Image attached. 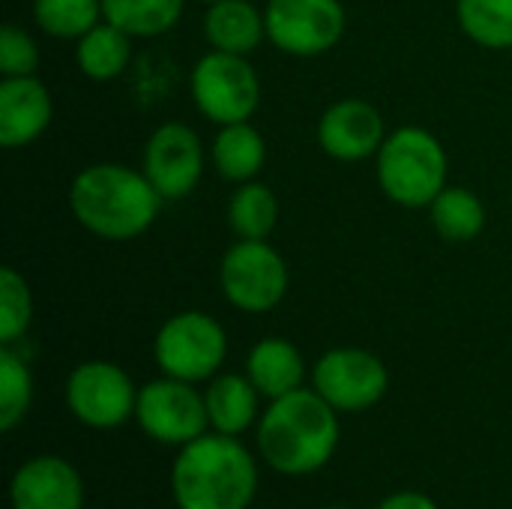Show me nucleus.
<instances>
[{
    "label": "nucleus",
    "instance_id": "nucleus-1",
    "mask_svg": "<svg viewBox=\"0 0 512 509\" xmlns=\"http://www.w3.org/2000/svg\"><path fill=\"white\" fill-rule=\"evenodd\" d=\"M165 198L144 171L117 162H96L75 174L69 186V210L81 228L102 240H135L159 216Z\"/></svg>",
    "mask_w": 512,
    "mask_h": 509
},
{
    "label": "nucleus",
    "instance_id": "nucleus-2",
    "mask_svg": "<svg viewBox=\"0 0 512 509\" xmlns=\"http://www.w3.org/2000/svg\"><path fill=\"white\" fill-rule=\"evenodd\" d=\"M336 408L315 390H294L270 399L258 420V450L264 462L285 477H306L321 471L339 447Z\"/></svg>",
    "mask_w": 512,
    "mask_h": 509
},
{
    "label": "nucleus",
    "instance_id": "nucleus-3",
    "mask_svg": "<svg viewBox=\"0 0 512 509\" xmlns=\"http://www.w3.org/2000/svg\"><path fill=\"white\" fill-rule=\"evenodd\" d=\"M171 492L177 509H249L258 492V465L231 435H201L180 447Z\"/></svg>",
    "mask_w": 512,
    "mask_h": 509
},
{
    "label": "nucleus",
    "instance_id": "nucleus-4",
    "mask_svg": "<svg viewBox=\"0 0 512 509\" xmlns=\"http://www.w3.org/2000/svg\"><path fill=\"white\" fill-rule=\"evenodd\" d=\"M375 174L393 204L420 210L447 186V150L429 129L402 126L393 129L375 153Z\"/></svg>",
    "mask_w": 512,
    "mask_h": 509
},
{
    "label": "nucleus",
    "instance_id": "nucleus-5",
    "mask_svg": "<svg viewBox=\"0 0 512 509\" xmlns=\"http://www.w3.org/2000/svg\"><path fill=\"white\" fill-rule=\"evenodd\" d=\"M228 357V336L222 324L198 309L171 315L156 339H153V360L162 375L177 381H210Z\"/></svg>",
    "mask_w": 512,
    "mask_h": 509
},
{
    "label": "nucleus",
    "instance_id": "nucleus-6",
    "mask_svg": "<svg viewBox=\"0 0 512 509\" xmlns=\"http://www.w3.org/2000/svg\"><path fill=\"white\" fill-rule=\"evenodd\" d=\"M195 108L216 126L246 123L261 105V78L249 57L228 51H207L189 78Z\"/></svg>",
    "mask_w": 512,
    "mask_h": 509
},
{
    "label": "nucleus",
    "instance_id": "nucleus-7",
    "mask_svg": "<svg viewBox=\"0 0 512 509\" xmlns=\"http://www.w3.org/2000/svg\"><path fill=\"white\" fill-rule=\"evenodd\" d=\"M288 282V264L267 240H237L222 255V294L246 315H264L276 309L288 294Z\"/></svg>",
    "mask_w": 512,
    "mask_h": 509
},
{
    "label": "nucleus",
    "instance_id": "nucleus-8",
    "mask_svg": "<svg viewBox=\"0 0 512 509\" xmlns=\"http://www.w3.org/2000/svg\"><path fill=\"white\" fill-rule=\"evenodd\" d=\"M267 39L291 57H318L339 45L348 15L339 0H267Z\"/></svg>",
    "mask_w": 512,
    "mask_h": 509
},
{
    "label": "nucleus",
    "instance_id": "nucleus-9",
    "mask_svg": "<svg viewBox=\"0 0 512 509\" xmlns=\"http://www.w3.org/2000/svg\"><path fill=\"white\" fill-rule=\"evenodd\" d=\"M390 387V372L381 357L363 348H333L312 369V390L339 414L375 408Z\"/></svg>",
    "mask_w": 512,
    "mask_h": 509
},
{
    "label": "nucleus",
    "instance_id": "nucleus-10",
    "mask_svg": "<svg viewBox=\"0 0 512 509\" xmlns=\"http://www.w3.org/2000/svg\"><path fill=\"white\" fill-rule=\"evenodd\" d=\"M135 405L132 378L108 360H87L66 378V408L87 429H117L135 417Z\"/></svg>",
    "mask_w": 512,
    "mask_h": 509
},
{
    "label": "nucleus",
    "instance_id": "nucleus-11",
    "mask_svg": "<svg viewBox=\"0 0 512 509\" xmlns=\"http://www.w3.org/2000/svg\"><path fill=\"white\" fill-rule=\"evenodd\" d=\"M135 420L147 438L168 447H186L210 426L204 396L189 381H177L168 375L138 390Z\"/></svg>",
    "mask_w": 512,
    "mask_h": 509
},
{
    "label": "nucleus",
    "instance_id": "nucleus-12",
    "mask_svg": "<svg viewBox=\"0 0 512 509\" xmlns=\"http://www.w3.org/2000/svg\"><path fill=\"white\" fill-rule=\"evenodd\" d=\"M141 171L165 201L192 195L204 174V144L189 123L168 120L156 126L144 144Z\"/></svg>",
    "mask_w": 512,
    "mask_h": 509
},
{
    "label": "nucleus",
    "instance_id": "nucleus-13",
    "mask_svg": "<svg viewBox=\"0 0 512 509\" xmlns=\"http://www.w3.org/2000/svg\"><path fill=\"white\" fill-rule=\"evenodd\" d=\"M384 138V117L366 99H339L318 120V144L336 162L369 159L381 150Z\"/></svg>",
    "mask_w": 512,
    "mask_h": 509
},
{
    "label": "nucleus",
    "instance_id": "nucleus-14",
    "mask_svg": "<svg viewBox=\"0 0 512 509\" xmlns=\"http://www.w3.org/2000/svg\"><path fill=\"white\" fill-rule=\"evenodd\" d=\"M12 509H81L84 483L60 456H36L24 462L9 483Z\"/></svg>",
    "mask_w": 512,
    "mask_h": 509
},
{
    "label": "nucleus",
    "instance_id": "nucleus-15",
    "mask_svg": "<svg viewBox=\"0 0 512 509\" xmlns=\"http://www.w3.org/2000/svg\"><path fill=\"white\" fill-rule=\"evenodd\" d=\"M51 114V90L36 75L0 81V144L6 150L33 144L51 126Z\"/></svg>",
    "mask_w": 512,
    "mask_h": 509
},
{
    "label": "nucleus",
    "instance_id": "nucleus-16",
    "mask_svg": "<svg viewBox=\"0 0 512 509\" xmlns=\"http://www.w3.org/2000/svg\"><path fill=\"white\" fill-rule=\"evenodd\" d=\"M204 39L213 51L249 57L264 39V12L252 0H216L204 12Z\"/></svg>",
    "mask_w": 512,
    "mask_h": 509
},
{
    "label": "nucleus",
    "instance_id": "nucleus-17",
    "mask_svg": "<svg viewBox=\"0 0 512 509\" xmlns=\"http://www.w3.org/2000/svg\"><path fill=\"white\" fill-rule=\"evenodd\" d=\"M246 375L264 399H279L303 387L306 360L288 339H261L246 357Z\"/></svg>",
    "mask_w": 512,
    "mask_h": 509
},
{
    "label": "nucleus",
    "instance_id": "nucleus-18",
    "mask_svg": "<svg viewBox=\"0 0 512 509\" xmlns=\"http://www.w3.org/2000/svg\"><path fill=\"white\" fill-rule=\"evenodd\" d=\"M264 159H267L264 135L249 120L216 129L210 144V162L219 171V177L231 183H249L261 174Z\"/></svg>",
    "mask_w": 512,
    "mask_h": 509
},
{
    "label": "nucleus",
    "instance_id": "nucleus-19",
    "mask_svg": "<svg viewBox=\"0 0 512 509\" xmlns=\"http://www.w3.org/2000/svg\"><path fill=\"white\" fill-rule=\"evenodd\" d=\"M210 426L219 435H243L258 420L261 393L249 375H216L204 393Z\"/></svg>",
    "mask_w": 512,
    "mask_h": 509
},
{
    "label": "nucleus",
    "instance_id": "nucleus-20",
    "mask_svg": "<svg viewBox=\"0 0 512 509\" xmlns=\"http://www.w3.org/2000/svg\"><path fill=\"white\" fill-rule=\"evenodd\" d=\"M132 60V36L105 18L90 27L81 39H75V63L84 78L96 84H108L126 72Z\"/></svg>",
    "mask_w": 512,
    "mask_h": 509
},
{
    "label": "nucleus",
    "instance_id": "nucleus-21",
    "mask_svg": "<svg viewBox=\"0 0 512 509\" xmlns=\"http://www.w3.org/2000/svg\"><path fill=\"white\" fill-rule=\"evenodd\" d=\"M432 228L447 243H471L486 228L483 201L465 186H444L441 195L429 204Z\"/></svg>",
    "mask_w": 512,
    "mask_h": 509
},
{
    "label": "nucleus",
    "instance_id": "nucleus-22",
    "mask_svg": "<svg viewBox=\"0 0 512 509\" xmlns=\"http://www.w3.org/2000/svg\"><path fill=\"white\" fill-rule=\"evenodd\" d=\"M186 0H102V18L132 39H153L177 27Z\"/></svg>",
    "mask_w": 512,
    "mask_h": 509
},
{
    "label": "nucleus",
    "instance_id": "nucleus-23",
    "mask_svg": "<svg viewBox=\"0 0 512 509\" xmlns=\"http://www.w3.org/2000/svg\"><path fill=\"white\" fill-rule=\"evenodd\" d=\"M279 222V201L267 183H237L228 201V225L237 240H267Z\"/></svg>",
    "mask_w": 512,
    "mask_h": 509
},
{
    "label": "nucleus",
    "instance_id": "nucleus-24",
    "mask_svg": "<svg viewBox=\"0 0 512 509\" xmlns=\"http://www.w3.org/2000/svg\"><path fill=\"white\" fill-rule=\"evenodd\" d=\"M456 18L465 36L483 48H512V0H456Z\"/></svg>",
    "mask_w": 512,
    "mask_h": 509
},
{
    "label": "nucleus",
    "instance_id": "nucleus-25",
    "mask_svg": "<svg viewBox=\"0 0 512 509\" xmlns=\"http://www.w3.org/2000/svg\"><path fill=\"white\" fill-rule=\"evenodd\" d=\"M33 21L54 39H81L102 21V0H33Z\"/></svg>",
    "mask_w": 512,
    "mask_h": 509
},
{
    "label": "nucleus",
    "instance_id": "nucleus-26",
    "mask_svg": "<svg viewBox=\"0 0 512 509\" xmlns=\"http://www.w3.org/2000/svg\"><path fill=\"white\" fill-rule=\"evenodd\" d=\"M33 402V375L27 363L9 348H0V432H15Z\"/></svg>",
    "mask_w": 512,
    "mask_h": 509
},
{
    "label": "nucleus",
    "instance_id": "nucleus-27",
    "mask_svg": "<svg viewBox=\"0 0 512 509\" xmlns=\"http://www.w3.org/2000/svg\"><path fill=\"white\" fill-rule=\"evenodd\" d=\"M33 321V294L27 279L15 267L0 270V345L24 339Z\"/></svg>",
    "mask_w": 512,
    "mask_h": 509
},
{
    "label": "nucleus",
    "instance_id": "nucleus-28",
    "mask_svg": "<svg viewBox=\"0 0 512 509\" xmlns=\"http://www.w3.org/2000/svg\"><path fill=\"white\" fill-rule=\"evenodd\" d=\"M39 69V45L33 36L18 27V24H3L0 27V72L3 78H24L36 75Z\"/></svg>",
    "mask_w": 512,
    "mask_h": 509
},
{
    "label": "nucleus",
    "instance_id": "nucleus-29",
    "mask_svg": "<svg viewBox=\"0 0 512 509\" xmlns=\"http://www.w3.org/2000/svg\"><path fill=\"white\" fill-rule=\"evenodd\" d=\"M378 509H438V504L423 492H396V495L384 498Z\"/></svg>",
    "mask_w": 512,
    "mask_h": 509
},
{
    "label": "nucleus",
    "instance_id": "nucleus-30",
    "mask_svg": "<svg viewBox=\"0 0 512 509\" xmlns=\"http://www.w3.org/2000/svg\"><path fill=\"white\" fill-rule=\"evenodd\" d=\"M198 3H207V6H210V3H216V0H198Z\"/></svg>",
    "mask_w": 512,
    "mask_h": 509
},
{
    "label": "nucleus",
    "instance_id": "nucleus-31",
    "mask_svg": "<svg viewBox=\"0 0 512 509\" xmlns=\"http://www.w3.org/2000/svg\"><path fill=\"white\" fill-rule=\"evenodd\" d=\"M330 509H348V507H330Z\"/></svg>",
    "mask_w": 512,
    "mask_h": 509
}]
</instances>
